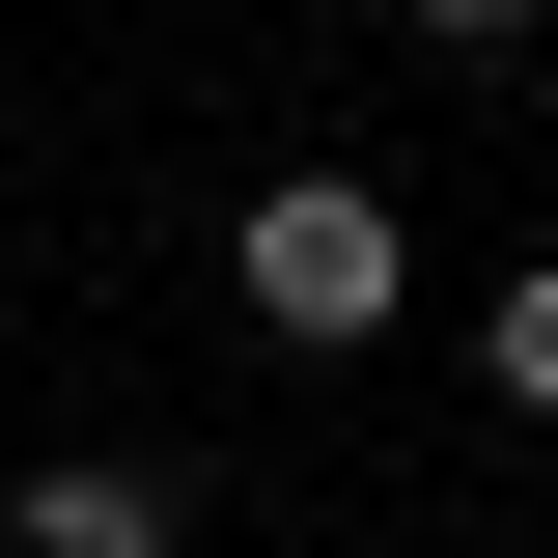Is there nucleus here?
I'll return each instance as SVG.
<instances>
[{"label": "nucleus", "mask_w": 558, "mask_h": 558, "mask_svg": "<svg viewBox=\"0 0 558 558\" xmlns=\"http://www.w3.org/2000/svg\"><path fill=\"white\" fill-rule=\"evenodd\" d=\"M418 28H531V0H418Z\"/></svg>", "instance_id": "obj_4"}, {"label": "nucleus", "mask_w": 558, "mask_h": 558, "mask_svg": "<svg viewBox=\"0 0 558 558\" xmlns=\"http://www.w3.org/2000/svg\"><path fill=\"white\" fill-rule=\"evenodd\" d=\"M28 558H168V475H112V447H84V475H28Z\"/></svg>", "instance_id": "obj_2"}, {"label": "nucleus", "mask_w": 558, "mask_h": 558, "mask_svg": "<svg viewBox=\"0 0 558 558\" xmlns=\"http://www.w3.org/2000/svg\"><path fill=\"white\" fill-rule=\"evenodd\" d=\"M223 279H252V336H279V363H363L418 252H391V196H363V168H279V196L223 223Z\"/></svg>", "instance_id": "obj_1"}, {"label": "nucleus", "mask_w": 558, "mask_h": 558, "mask_svg": "<svg viewBox=\"0 0 558 558\" xmlns=\"http://www.w3.org/2000/svg\"><path fill=\"white\" fill-rule=\"evenodd\" d=\"M475 363H502V391L558 418V252H531V279H502V307H475Z\"/></svg>", "instance_id": "obj_3"}]
</instances>
